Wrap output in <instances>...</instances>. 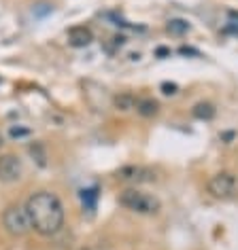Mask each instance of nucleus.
Returning a JSON list of instances; mask_svg holds the SVG:
<instances>
[{
	"instance_id": "obj_1",
	"label": "nucleus",
	"mask_w": 238,
	"mask_h": 250,
	"mask_svg": "<svg viewBox=\"0 0 238 250\" xmlns=\"http://www.w3.org/2000/svg\"><path fill=\"white\" fill-rule=\"evenodd\" d=\"M26 210L30 214L32 229L41 235H55L64 227V206L51 191H36L28 197Z\"/></svg>"
},
{
	"instance_id": "obj_2",
	"label": "nucleus",
	"mask_w": 238,
	"mask_h": 250,
	"mask_svg": "<svg viewBox=\"0 0 238 250\" xmlns=\"http://www.w3.org/2000/svg\"><path fill=\"white\" fill-rule=\"evenodd\" d=\"M119 204L123 208L132 210V212H139V214H153V212L160 210V199L153 197V195H147L143 191H136V189H126L119 195Z\"/></svg>"
},
{
	"instance_id": "obj_3",
	"label": "nucleus",
	"mask_w": 238,
	"mask_h": 250,
	"mask_svg": "<svg viewBox=\"0 0 238 250\" xmlns=\"http://www.w3.org/2000/svg\"><path fill=\"white\" fill-rule=\"evenodd\" d=\"M2 225L7 229V233L13 237H22L30 233L32 223H30V214H28L26 206H9L2 214Z\"/></svg>"
},
{
	"instance_id": "obj_4",
	"label": "nucleus",
	"mask_w": 238,
	"mask_h": 250,
	"mask_svg": "<svg viewBox=\"0 0 238 250\" xmlns=\"http://www.w3.org/2000/svg\"><path fill=\"white\" fill-rule=\"evenodd\" d=\"M236 176L230 172H219L209 180V193L217 199H230L236 195Z\"/></svg>"
},
{
	"instance_id": "obj_5",
	"label": "nucleus",
	"mask_w": 238,
	"mask_h": 250,
	"mask_svg": "<svg viewBox=\"0 0 238 250\" xmlns=\"http://www.w3.org/2000/svg\"><path fill=\"white\" fill-rule=\"evenodd\" d=\"M22 159L17 155H0V183H17L22 178Z\"/></svg>"
},
{
	"instance_id": "obj_6",
	"label": "nucleus",
	"mask_w": 238,
	"mask_h": 250,
	"mask_svg": "<svg viewBox=\"0 0 238 250\" xmlns=\"http://www.w3.org/2000/svg\"><path fill=\"white\" fill-rule=\"evenodd\" d=\"M92 41H94V34L87 26H74L68 30V42L72 47H87L92 45Z\"/></svg>"
},
{
	"instance_id": "obj_7",
	"label": "nucleus",
	"mask_w": 238,
	"mask_h": 250,
	"mask_svg": "<svg viewBox=\"0 0 238 250\" xmlns=\"http://www.w3.org/2000/svg\"><path fill=\"white\" fill-rule=\"evenodd\" d=\"M117 178H121V180H139V183H149V180H153V172H149L145 170V167H134V166H128V167H121L117 174Z\"/></svg>"
},
{
	"instance_id": "obj_8",
	"label": "nucleus",
	"mask_w": 238,
	"mask_h": 250,
	"mask_svg": "<svg viewBox=\"0 0 238 250\" xmlns=\"http://www.w3.org/2000/svg\"><path fill=\"white\" fill-rule=\"evenodd\" d=\"M136 102H139V100L134 98V93H119V96H115L113 98V104H115V108L117 110H132V108H136Z\"/></svg>"
},
{
	"instance_id": "obj_9",
	"label": "nucleus",
	"mask_w": 238,
	"mask_h": 250,
	"mask_svg": "<svg viewBox=\"0 0 238 250\" xmlns=\"http://www.w3.org/2000/svg\"><path fill=\"white\" fill-rule=\"evenodd\" d=\"M158 110H160V104L155 102V100H139L136 102V112H139L141 117H153V115H158Z\"/></svg>"
},
{
	"instance_id": "obj_10",
	"label": "nucleus",
	"mask_w": 238,
	"mask_h": 250,
	"mask_svg": "<svg viewBox=\"0 0 238 250\" xmlns=\"http://www.w3.org/2000/svg\"><path fill=\"white\" fill-rule=\"evenodd\" d=\"M193 117L200 119V121H209V119L215 117V106H213L211 102H200L193 106Z\"/></svg>"
},
{
	"instance_id": "obj_11",
	"label": "nucleus",
	"mask_w": 238,
	"mask_h": 250,
	"mask_svg": "<svg viewBox=\"0 0 238 250\" xmlns=\"http://www.w3.org/2000/svg\"><path fill=\"white\" fill-rule=\"evenodd\" d=\"M81 202H83L85 210H96V202H98V187H90V189L81 191Z\"/></svg>"
},
{
	"instance_id": "obj_12",
	"label": "nucleus",
	"mask_w": 238,
	"mask_h": 250,
	"mask_svg": "<svg viewBox=\"0 0 238 250\" xmlns=\"http://www.w3.org/2000/svg\"><path fill=\"white\" fill-rule=\"evenodd\" d=\"M166 30H168L170 34H174V36H183V34L190 32L191 26H190V21H187V20H181V17H177V20H170V21H168Z\"/></svg>"
},
{
	"instance_id": "obj_13",
	"label": "nucleus",
	"mask_w": 238,
	"mask_h": 250,
	"mask_svg": "<svg viewBox=\"0 0 238 250\" xmlns=\"http://www.w3.org/2000/svg\"><path fill=\"white\" fill-rule=\"evenodd\" d=\"M30 153H32V157H36V161H39V166H47V157H45V153H43V146L41 145H34V146H30Z\"/></svg>"
},
{
	"instance_id": "obj_14",
	"label": "nucleus",
	"mask_w": 238,
	"mask_h": 250,
	"mask_svg": "<svg viewBox=\"0 0 238 250\" xmlns=\"http://www.w3.org/2000/svg\"><path fill=\"white\" fill-rule=\"evenodd\" d=\"M30 134V129L28 127H20V125H11V129H9V136L11 138H24V136H28Z\"/></svg>"
},
{
	"instance_id": "obj_15",
	"label": "nucleus",
	"mask_w": 238,
	"mask_h": 250,
	"mask_svg": "<svg viewBox=\"0 0 238 250\" xmlns=\"http://www.w3.org/2000/svg\"><path fill=\"white\" fill-rule=\"evenodd\" d=\"M162 89H164V93H166V96H174L179 87L174 85V83H164V85H162Z\"/></svg>"
},
{
	"instance_id": "obj_16",
	"label": "nucleus",
	"mask_w": 238,
	"mask_h": 250,
	"mask_svg": "<svg viewBox=\"0 0 238 250\" xmlns=\"http://www.w3.org/2000/svg\"><path fill=\"white\" fill-rule=\"evenodd\" d=\"M168 53H170V51H168V49H164V47L158 49V55H160V58H164V55H168Z\"/></svg>"
},
{
	"instance_id": "obj_17",
	"label": "nucleus",
	"mask_w": 238,
	"mask_h": 250,
	"mask_svg": "<svg viewBox=\"0 0 238 250\" xmlns=\"http://www.w3.org/2000/svg\"><path fill=\"white\" fill-rule=\"evenodd\" d=\"M225 32H232V34H238V26H228Z\"/></svg>"
},
{
	"instance_id": "obj_18",
	"label": "nucleus",
	"mask_w": 238,
	"mask_h": 250,
	"mask_svg": "<svg viewBox=\"0 0 238 250\" xmlns=\"http://www.w3.org/2000/svg\"><path fill=\"white\" fill-rule=\"evenodd\" d=\"M4 145V140H2V134H0V146H2Z\"/></svg>"
}]
</instances>
